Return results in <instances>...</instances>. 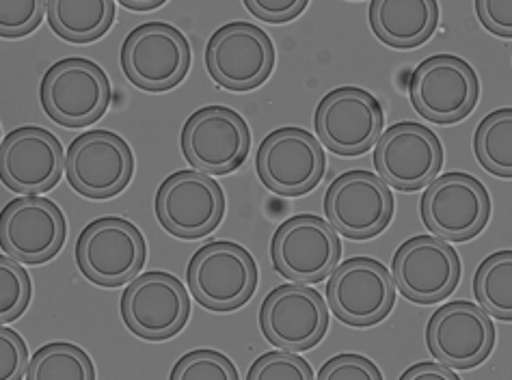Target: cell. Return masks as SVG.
Instances as JSON below:
<instances>
[{
  "mask_svg": "<svg viewBox=\"0 0 512 380\" xmlns=\"http://www.w3.org/2000/svg\"><path fill=\"white\" fill-rule=\"evenodd\" d=\"M188 290L210 311H234L258 288L253 255L236 242L217 240L201 247L188 264Z\"/></svg>",
  "mask_w": 512,
  "mask_h": 380,
  "instance_id": "1",
  "label": "cell"
},
{
  "mask_svg": "<svg viewBox=\"0 0 512 380\" xmlns=\"http://www.w3.org/2000/svg\"><path fill=\"white\" fill-rule=\"evenodd\" d=\"M109 76L89 59H63L46 72L39 100L46 115L63 128H83L98 121L111 104Z\"/></svg>",
  "mask_w": 512,
  "mask_h": 380,
  "instance_id": "2",
  "label": "cell"
},
{
  "mask_svg": "<svg viewBox=\"0 0 512 380\" xmlns=\"http://www.w3.org/2000/svg\"><path fill=\"white\" fill-rule=\"evenodd\" d=\"M145 255V238L139 227L117 216L89 223L76 242L80 273L100 288H119L139 277Z\"/></svg>",
  "mask_w": 512,
  "mask_h": 380,
  "instance_id": "3",
  "label": "cell"
},
{
  "mask_svg": "<svg viewBox=\"0 0 512 380\" xmlns=\"http://www.w3.org/2000/svg\"><path fill=\"white\" fill-rule=\"evenodd\" d=\"M121 70L143 91H169L191 70V44L167 22L141 24L121 46Z\"/></svg>",
  "mask_w": 512,
  "mask_h": 380,
  "instance_id": "4",
  "label": "cell"
},
{
  "mask_svg": "<svg viewBox=\"0 0 512 380\" xmlns=\"http://www.w3.org/2000/svg\"><path fill=\"white\" fill-rule=\"evenodd\" d=\"M156 216L167 232L182 240L212 234L225 216V193L204 171H175L156 193Z\"/></svg>",
  "mask_w": 512,
  "mask_h": 380,
  "instance_id": "5",
  "label": "cell"
},
{
  "mask_svg": "<svg viewBox=\"0 0 512 380\" xmlns=\"http://www.w3.org/2000/svg\"><path fill=\"white\" fill-rule=\"evenodd\" d=\"M411 104L435 124L465 119L480 98L478 74L454 54H435L415 67L409 83Z\"/></svg>",
  "mask_w": 512,
  "mask_h": 380,
  "instance_id": "6",
  "label": "cell"
},
{
  "mask_svg": "<svg viewBox=\"0 0 512 380\" xmlns=\"http://www.w3.org/2000/svg\"><path fill=\"white\" fill-rule=\"evenodd\" d=\"M342 242L329 221L316 214H299L284 221L271 242L277 273L294 283H320L340 262Z\"/></svg>",
  "mask_w": 512,
  "mask_h": 380,
  "instance_id": "7",
  "label": "cell"
},
{
  "mask_svg": "<svg viewBox=\"0 0 512 380\" xmlns=\"http://www.w3.org/2000/svg\"><path fill=\"white\" fill-rule=\"evenodd\" d=\"M396 281L385 264L353 257L335 266L327 283V301L340 322L355 329L374 327L396 303Z\"/></svg>",
  "mask_w": 512,
  "mask_h": 380,
  "instance_id": "8",
  "label": "cell"
},
{
  "mask_svg": "<svg viewBox=\"0 0 512 380\" xmlns=\"http://www.w3.org/2000/svg\"><path fill=\"white\" fill-rule=\"evenodd\" d=\"M424 225L448 242L476 238L489 223L491 197L474 175L452 171L428 184L420 203Z\"/></svg>",
  "mask_w": 512,
  "mask_h": 380,
  "instance_id": "9",
  "label": "cell"
},
{
  "mask_svg": "<svg viewBox=\"0 0 512 380\" xmlns=\"http://www.w3.org/2000/svg\"><path fill=\"white\" fill-rule=\"evenodd\" d=\"M191 316V298L178 277L150 270L134 277L121 294V318L130 333L147 342L178 335Z\"/></svg>",
  "mask_w": 512,
  "mask_h": 380,
  "instance_id": "10",
  "label": "cell"
},
{
  "mask_svg": "<svg viewBox=\"0 0 512 380\" xmlns=\"http://www.w3.org/2000/svg\"><path fill=\"white\" fill-rule=\"evenodd\" d=\"M206 67L214 83L229 91H253L275 67V46L251 22H232L214 31L206 46Z\"/></svg>",
  "mask_w": 512,
  "mask_h": 380,
  "instance_id": "11",
  "label": "cell"
},
{
  "mask_svg": "<svg viewBox=\"0 0 512 380\" xmlns=\"http://www.w3.org/2000/svg\"><path fill=\"white\" fill-rule=\"evenodd\" d=\"M383 106L366 89L340 87L316 106L314 126L318 141L338 156H361L379 143Z\"/></svg>",
  "mask_w": 512,
  "mask_h": 380,
  "instance_id": "12",
  "label": "cell"
},
{
  "mask_svg": "<svg viewBox=\"0 0 512 380\" xmlns=\"http://www.w3.org/2000/svg\"><path fill=\"white\" fill-rule=\"evenodd\" d=\"M255 169L275 195L301 197L320 184L327 158L314 134L303 128H279L262 141Z\"/></svg>",
  "mask_w": 512,
  "mask_h": 380,
  "instance_id": "13",
  "label": "cell"
},
{
  "mask_svg": "<svg viewBox=\"0 0 512 380\" xmlns=\"http://www.w3.org/2000/svg\"><path fill=\"white\" fill-rule=\"evenodd\" d=\"M325 214L340 236L370 240L392 223V190L370 171H346L327 188Z\"/></svg>",
  "mask_w": 512,
  "mask_h": 380,
  "instance_id": "14",
  "label": "cell"
},
{
  "mask_svg": "<svg viewBox=\"0 0 512 380\" xmlns=\"http://www.w3.org/2000/svg\"><path fill=\"white\" fill-rule=\"evenodd\" d=\"M130 145L111 130H91L72 141L65 154V175L78 195L111 199L132 180Z\"/></svg>",
  "mask_w": 512,
  "mask_h": 380,
  "instance_id": "15",
  "label": "cell"
},
{
  "mask_svg": "<svg viewBox=\"0 0 512 380\" xmlns=\"http://www.w3.org/2000/svg\"><path fill=\"white\" fill-rule=\"evenodd\" d=\"M251 130L227 106H206L188 117L182 130V152L188 165L204 173H234L247 160Z\"/></svg>",
  "mask_w": 512,
  "mask_h": 380,
  "instance_id": "16",
  "label": "cell"
},
{
  "mask_svg": "<svg viewBox=\"0 0 512 380\" xmlns=\"http://www.w3.org/2000/svg\"><path fill=\"white\" fill-rule=\"evenodd\" d=\"M461 273L458 253L439 236H415L402 242L392 264L398 292L417 305H435L450 296Z\"/></svg>",
  "mask_w": 512,
  "mask_h": 380,
  "instance_id": "17",
  "label": "cell"
},
{
  "mask_svg": "<svg viewBox=\"0 0 512 380\" xmlns=\"http://www.w3.org/2000/svg\"><path fill=\"white\" fill-rule=\"evenodd\" d=\"M426 346L452 370H471L487 361L495 346V327L482 305L454 301L437 309L426 327Z\"/></svg>",
  "mask_w": 512,
  "mask_h": 380,
  "instance_id": "18",
  "label": "cell"
},
{
  "mask_svg": "<svg viewBox=\"0 0 512 380\" xmlns=\"http://www.w3.org/2000/svg\"><path fill=\"white\" fill-rule=\"evenodd\" d=\"M260 329L273 346L303 352L322 342L329 329V309L305 283L279 285L260 307Z\"/></svg>",
  "mask_w": 512,
  "mask_h": 380,
  "instance_id": "19",
  "label": "cell"
},
{
  "mask_svg": "<svg viewBox=\"0 0 512 380\" xmlns=\"http://www.w3.org/2000/svg\"><path fill=\"white\" fill-rule=\"evenodd\" d=\"M374 167L387 184L411 193L437 180L443 167V145L426 126L400 121L381 134L374 147Z\"/></svg>",
  "mask_w": 512,
  "mask_h": 380,
  "instance_id": "20",
  "label": "cell"
},
{
  "mask_svg": "<svg viewBox=\"0 0 512 380\" xmlns=\"http://www.w3.org/2000/svg\"><path fill=\"white\" fill-rule=\"evenodd\" d=\"M67 238L61 208L46 197L26 195L9 201L0 216V247L24 264H44Z\"/></svg>",
  "mask_w": 512,
  "mask_h": 380,
  "instance_id": "21",
  "label": "cell"
},
{
  "mask_svg": "<svg viewBox=\"0 0 512 380\" xmlns=\"http://www.w3.org/2000/svg\"><path fill=\"white\" fill-rule=\"evenodd\" d=\"M63 167V147L46 128L11 130L0 145V180L16 193L37 195L55 188Z\"/></svg>",
  "mask_w": 512,
  "mask_h": 380,
  "instance_id": "22",
  "label": "cell"
},
{
  "mask_svg": "<svg viewBox=\"0 0 512 380\" xmlns=\"http://www.w3.org/2000/svg\"><path fill=\"white\" fill-rule=\"evenodd\" d=\"M439 24L435 0H374L370 26L383 44L407 50L426 44Z\"/></svg>",
  "mask_w": 512,
  "mask_h": 380,
  "instance_id": "23",
  "label": "cell"
},
{
  "mask_svg": "<svg viewBox=\"0 0 512 380\" xmlns=\"http://www.w3.org/2000/svg\"><path fill=\"white\" fill-rule=\"evenodd\" d=\"M48 22L65 42L91 44L111 29L115 20L113 0H50Z\"/></svg>",
  "mask_w": 512,
  "mask_h": 380,
  "instance_id": "24",
  "label": "cell"
},
{
  "mask_svg": "<svg viewBox=\"0 0 512 380\" xmlns=\"http://www.w3.org/2000/svg\"><path fill=\"white\" fill-rule=\"evenodd\" d=\"M474 294L489 316L512 322V251L482 260L474 275Z\"/></svg>",
  "mask_w": 512,
  "mask_h": 380,
  "instance_id": "25",
  "label": "cell"
},
{
  "mask_svg": "<svg viewBox=\"0 0 512 380\" xmlns=\"http://www.w3.org/2000/svg\"><path fill=\"white\" fill-rule=\"evenodd\" d=\"M474 152L491 175L512 178V108H500L480 121Z\"/></svg>",
  "mask_w": 512,
  "mask_h": 380,
  "instance_id": "26",
  "label": "cell"
},
{
  "mask_svg": "<svg viewBox=\"0 0 512 380\" xmlns=\"http://www.w3.org/2000/svg\"><path fill=\"white\" fill-rule=\"evenodd\" d=\"M29 380H93L96 378V368L85 350H80L74 344L55 342L39 348L31 363Z\"/></svg>",
  "mask_w": 512,
  "mask_h": 380,
  "instance_id": "27",
  "label": "cell"
},
{
  "mask_svg": "<svg viewBox=\"0 0 512 380\" xmlns=\"http://www.w3.org/2000/svg\"><path fill=\"white\" fill-rule=\"evenodd\" d=\"M33 285L16 257L0 255V320H18L31 303Z\"/></svg>",
  "mask_w": 512,
  "mask_h": 380,
  "instance_id": "28",
  "label": "cell"
},
{
  "mask_svg": "<svg viewBox=\"0 0 512 380\" xmlns=\"http://www.w3.org/2000/svg\"><path fill=\"white\" fill-rule=\"evenodd\" d=\"M171 380H238V372L217 350H193L175 363Z\"/></svg>",
  "mask_w": 512,
  "mask_h": 380,
  "instance_id": "29",
  "label": "cell"
},
{
  "mask_svg": "<svg viewBox=\"0 0 512 380\" xmlns=\"http://www.w3.org/2000/svg\"><path fill=\"white\" fill-rule=\"evenodd\" d=\"M312 378H314L312 365L290 350L266 352V355H262L258 361H255L247 372V380H312Z\"/></svg>",
  "mask_w": 512,
  "mask_h": 380,
  "instance_id": "30",
  "label": "cell"
},
{
  "mask_svg": "<svg viewBox=\"0 0 512 380\" xmlns=\"http://www.w3.org/2000/svg\"><path fill=\"white\" fill-rule=\"evenodd\" d=\"M46 3L42 0H3L0 3V35L18 39L42 24Z\"/></svg>",
  "mask_w": 512,
  "mask_h": 380,
  "instance_id": "31",
  "label": "cell"
},
{
  "mask_svg": "<svg viewBox=\"0 0 512 380\" xmlns=\"http://www.w3.org/2000/svg\"><path fill=\"white\" fill-rule=\"evenodd\" d=\"M318 378L320 380H383V374L370 359L353 355V352H346V355L333 357L322 365Z\"/></svg>",
  "mask_w": 512,
  "mask_h": 380,
  "instance_id": "32",
  "label": "cell"
},
{
  "mask_svg": "<svg viewBox=\"0 0 512 380\" xmlns=\"http://www.w3.org/2000/svg\"><path fill=\"white\" fill-rule=\"evenodd\" d=\"M29 352L24 339L7 327L0 329V378L20 380L29 372Z\"/></svg>",
  "mask_w": 512,
  "mask_h": 380,
  "instance_id": "33",
  "label": "cell"
},
{
  "mask_svg": "<svg viewBox=\"0 0 512 380\" xmlns=\"http://www.w3.org/2000/svg\"><path fill=\"white\" fill-rule=\"evenodd\" d=\"M245 7L264 22L284 24L301 16L307 9V0H245Z\"/></svg>",
  "mask_w": 512,
  "mask_h": 380,
  "instance_id": "34",
  "label": "cell"
},
{
  "mask_svg": "<svg viewBox=\"0 0 512 380\" xmlns=\"http://www.w3.org/2000/svg\"><path fill=\"white\" fill-rule=\"evenodd\" d=\"M478 20L487 31L500 37H512V0H478Z\"/></svg>",
  "mask_w": 512,
  "mask_h": 380,
  "instance_id": "35",
  "label": "cell"
},
{
  "mask_svg": "<svg viewBox=\"0 0 512 380\" xmlns=\"http://www.w3.org/2000/svg\"><path fill=\"white\" fill-rule=\"evenodd\" d=\"M402 380H415V378H439V380H456V374L448 365L439 363H430V361H422V363H415L413 368L404 370Z\"/></svg>",
  "mask_w": 512,
  "mask_h": 380,
  "instance_id": "36",
  "label": "cell"
},
{
  "mask_svg": "<svg viewBox=\"0 0 512 380\" xmlns=\"http://www.w3.org/2000/svg\"><path fill=\"white\" fill-rule=\"evenodd\" d=\"M121 5L132 11H154L158 7H163V0H121Z\"/></svg>",
  "mask_w": 512,
  "mask_h": 380,
  "instance_id": "37",
  "label": "cell"
}]
</instances>
